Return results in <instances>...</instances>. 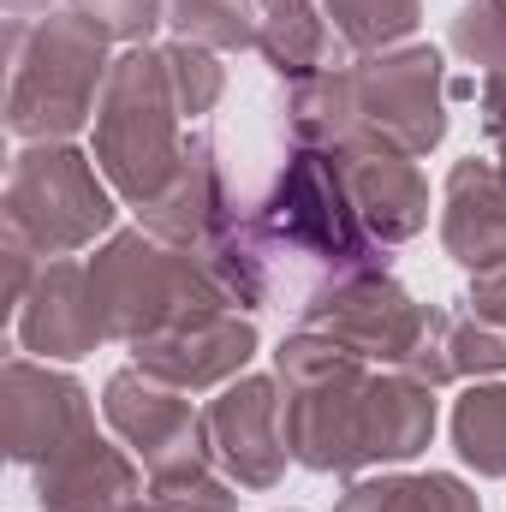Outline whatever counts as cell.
<instances>
[{
  "label": "cell",
  "instance_id": "cell-1",
  "mask_svg": "<svg viewBox=\"0 0 506 512\" xmlns=\"http://www.w3.org/2000/svg\"><path fill=\"white\" fill-rule=\"evenodd\" d=\"M203 262L239 310H262L280 292H298L304 304L358 274H381L387 245L352 203L346 161L292 143V155L268 173L251 203L239 197L227 233L203 251Z\"/></svg>",
  "mask_w": 506,
  "mask_h": 512
},
{
  "label": "cell",
  "instance_id": "cell-2",
  "mask_svg": "<svg viewBox=\"0 0 506 512\" xmlns=\"http://www.w3.org/2000/svg\"><path fill=\"white\" fill-rule=\"evenodd\" d=\"M376 376L340 340L298 328L274 352V382L286 387V447L304 471L358 477L376 465Z\"/></svg>",
  "mask_w": 506,
  "mask_h": 512
},
{
  "label": "cell",
  "instance_id": "cell-3",
  "mask_svg": "<svg viewBox=\"0 0 506 512\" xmlns=\"http://www.w3.org/2000/svg\"><path fill=\"white\" fill-rule=\"evenodd\" d=\"M108 36L78 12L6 18V131L24 143H72L108 90Z\"/></svg>",
  "mask_w": 506,
  "mask_h": 512
},
{
  "label": "cell",
  "instance_id": "cell-4",
  "mask_svg": "<svg viewBox=\"0 0 506 512\" xmlns=\"http://www.w3.org/2000/svg\"><path fill=\"white\" fill-rule=\"evenodd\" d=\"M90 286L102 298L108 316V340L143 346L155 334L191 328L203 316L233 310V298L221 292V280L209 274V262L197 251H179L143 227L108 233L90 256Z\"/></svg>",
  "mask_w": 506,
  "mask_h": 512
},
{
  "label": "cell",
  "instance_id": "cell-5",
  "mask_svg": "<svg viewBox=\"0 0 506 512\" xmlns=\"http://www.w3.org/2000/svg\"><path fill=\"white\" fill-rule=\"evenodd\" d=\"M102 179L126 197L131 209H149L185 155L179 131V102L167 84V54L161 48H126L108 72L102 108H96V143H90Z\"/></svg>",
  "mask_w": 506,
  "mask_h": 512
},
{
  "label": "cell",
  "instance_id": "cell-6",
  "mask_svg": "<svg viewBox=\"0 0 506 512\" xmlns=\"http://www.w3.org/2000/svg\"><path fill=\"white\" fill-rule=\"evenodd\" d=\"M298 328H316L328 340H340L346 352H358L364 364L405 370L435 393L453 382V358H447V334H453V310L441 304H417L387 268L358 274L346 286H328L316 298L298 304Z\"/></svg>",
  "mask_w": 506,
  "mask_h": 512
},
{
  "label": "cell",
  "instance_id": "cell-7",
  "mask_svg": "<svg viewBox=\"0 0 506 512\" xmlns=\"http://www.w3.org/2000/svg\"><path fill=\"white\" fill-rule=\"evenodd\" d=\"M6 233H18L36 256H72L114 233V185L96 155L72 143H30L6 173Z\"/></svg>",
  "mask_w": 506,
  "mask_h": 512
},
{
  "label": "cell",
  "instance_id": "cell-8",
  "mask_svg": "<svg viewBox=\"0 0 506 512\" xmlns=\"http://www.w3.org/2000/svg\"><path fill=\"white\" fill-rule=\"evenodd\" d=\"M358 66V108H364V131L370 149L387 155H429L447 137V60L429 42H399L387 54H364Z\"/></svg>",
  "mask_w": 506,
  "mask_h": 512
},
{
  "label": "cell",
  "instance_id": "cell-9",
  "mask_svg": "<svg viewBox=\"0 0 506 512\" xmlns=\"http://www.w3.org/2000/svg\"><path fill=\"white\" fill-rule=\"evenodd\" d=\"M102 411L114 423V435L143 459L149 483L161 477H185V471H209L215 465V441H209V417L191 405V393L155 382L149 370H114L102 387Z\"/></svg>",
  "mask_w": 506,
  "mask_h": 512
},
{
  "label": "cell",
  "instance_id": "cell-10",
  "mask_svg": "<svg viewBox=\"0 0 506 512\" xmlns=\"http://www.w3.org/2000/svg\"><path fill=\"white\" fill-rule=\"evenodd\" d=\"M90 429H96V411H90V393L78 376L30 364V358H6V370H0V447H6V459L48 465Z\"/></svg>",
  "mask_w": 506,
  "mask_h": 512
},
{
  "label": "cell",
  "instance_id": "cell-11",
  "mask_svg": "<svg viewBox=\"0 0 506 512\" xmlns=\"http://www.w3.org/2000/svg\"><path fill=\"white\" fill-rule=\"evenodd\" d=\"M209 441H215V465L239 483V489H274L286 477V399L274 376H239L209 399Z\"/></svg>",
  "mask_w": 506,
  "mask_h": 512
},
{
  "label": "cell",
  "instance_id": "cell-12",
  "mask_svg": "<svg viewBox=\"0 0 506 512\" xmlns=\"http://www.w3.org/2000/svg\"><path fill=\"white\" fill-rule=\"evenodd\" d=\"M12 334L24 352H36L42 364H78L108 340V316L102 298L90 286V262H42L30 298L12 316Z\"/></svg>",
  "mask_w": 506,
  "mask_h": 512
},
{
  "label": "cell",
  "instance_id": "cell-13",
  "mask_svg": "<svg viewBox=\"0 0 506 512\" xmlns=\"http://www.w3.org/2000/svg\"><path fill=\"white\" fill-rule=\"evenodd\" d=\"M233 209H239V191H233V179H227L221 143H215L209 131H185L179 173H173V185H167L149 209H137V227L155 233V239H167V245H179V251L203 256L221 233H227Z\"/></svg>",
  "mask_w": 506,
  "mask_h": 512
},
{
  "label": "cell",
  "instance_id": "cell-14",
  "mask_svg": "<svg viewBox=\"0 0 506 512\" xmlns=\"http://www.w3.org/2000/svg\"><path fill=\"white\" fill-rule=\"evenodd\" d=\"M251 358H256V328L245 316H233V310L203 316L191 328H173V334H155V340L131 346V364L137 370H149L155 382L179 387V393H209V387L239 382Z\"/></svg>",
  "mask_w": 506,
  "mask_h": 512
},
{
  "label": "cell",
  "instance_id": "cell-15",
  "mask_svg": "<svg viewBox=\"0 0 506 512\" xmlns=\"http://www.w3.org/2000/svg\"><path fill=\"white\" fill-rule=\"evenodd\" d=\"M441 245L471 274L506 268V173L495 155H465L447 167Z\"/></svg>",
  "mask_w": 506,
  "mask_h": 512
},
{
  "label": "cell",
  "instance_id": "cell-16",
  "mask_svg": "<svg viewBox=\"0 0 506 512\" xmlns=\"http://www.w3.org/2000/svg\"><path fill=\"white\" fill-rule=\"evenodd\" d=\"M149 501L126 447L102 441L96 429L78 435L60 459L36 465V507L42 512H137Z\"/></svg>",
  "mask_w": 506,
  "mask_h": 512
},
{
  "label": "cell",
  "instance_id": "cell-17",
  "mask_svg": "<svg viewBox=\"0 0 506 512\" xmlns=\"http://www.w3.org/2000/svg\"><path fill=\"white\" fill-rule=\"evenodd\" d=\"M280 126L304 149H328V155H364L370 131H364V108H358V66H334L316 78L286 84L280 96Z\"/></svg>",
  "mask_w": 506,
  "mask_h": 512
},
{
  "label": "cell",
  "instance_id": "cell-18",
  "mask_svg": "<svg viewBox=\"0 0 506 512\" xmlns=\"http://www.w3.org/2000/svg\"><path fill=\"white\" fill-rule=\"evenodd\" d=\"M346 161V185L352 203L364 215V227L381 245H405L429 227V185L417 173V161L387 155V149H364V155H340Z\"/></svg>",
  "mask_w": 506,
  "mask_h": 512
},
{
  "label": "cell",
  "instance_id": "cell-19",
  "mask_svg": "<svg viewBox=\"0 0 506 512\" xmlns=\"http://www.w3.org/2000/svg\"><path fill=\"white\" fill-rule=\"evenodd\" d=\"M340 36L328 24V12L316 6H292V12H268L262 18V36H256V54L268 60L274 78L298 84V78H316V72H334V66H352L340 60Z\"/></svg>",
  "mask_w": 506,
  "mask_h": 512
},
{
  "label": "cell",
  "instance_id": "cell-20",
  "mask_svg": "<svg viewBox=\"0 0 506 512\" xmlns=\"http://www.w3.org/2000/svg\"><path fill=\"white\" fill-rule=\"evenodd\" d=\"M334 512H483V501L453 471H393V477H358Z\"/></svg>",
  "mask_w": 506,
  "mask_h": 512
},
{
  "label": "cell",
  "instance_id": "cell-21",
  "mask_svg": "<svg viewBox=\"0 0 506 512\" xmlns=\"http://www.w3.org/2000/svg\"><path fill=\"white\" fill-rule=\"evenodd\" d=\"M453 453L477 477H506V382H471L453 405Z\"/></svg>",
  "mask_w": 506,
  "mask_h": 512
},
{
  "label": "cell",
  "instance_id": "cell-22",
  "mask_svg": "<svg viewBox=\"0 0 506 512\" xmlns=\"http://www.w3.org/2000/svg\"><path fill=\"white\" fill-rule=\"evenodd\" d=\"M334 36L346 42V54H387L399 48L417 24H423V0H322Z\"/></svg>",
  "mask_w": 506,
  "mask_h": 512
},
{
  "label": "cell",
  "instance_id": "cell-23",
  "mask_svg": "<svg viewBox=\"0 0 506 512\" xmlns=\"http://www.w3.org/2000/svg\"><path fill=\"white\" fill-rule=\"evenodd\" d=\"M167 24L179 42H197L215 54L256 48V36H262L256 0H167Z\"/></svg>",
  "mask_w": 506,
  "mask_h": 512
},
{
  "label": "cell",
  "instance_id": "cell-24",
  "mask_svg": "<svg viewBox=\"0 0 506 512\" xmlns=\"http://www.w3.org/2000/svg\"><path fill=\"white\" fill-rule=\"evenodd\" d=\"M447 42L465 66H477V78H506V0H465Z\"/></svg>",
  "mask_w": 506,
  "mask_h": 512
},
{
  "label": "cell",
  "instance_id": "cell-25",
  "mask_svg": "<svg viewBox=\"0 0 506 512\" xmlns=\"http://www.w3.org/2000/svg\"><path fill=\"white\" fill-rule=\"evenodd\" d=\"M167 84H173V102H179V120H203L215 114L221 90H227V66L215 60V48H197V42H167Z\"/></svg>",
  "mask_w": 506,
  "mask_h": 512
},
{
  "label": "cell",
  "instance_id": "cell-26",
  "mask_svg": "<svg viewBox=\"0 0 506 512\" xmlns=\"http://www.w3.org/2000/svg\"><path fill=\"white\" fill-rule=\"evenodd\" d=\"M447 358H453V382H489V376H506V328L489 322V316H477V310H453Z\"/></svg>",
  "mask_w": 506,
  "mask_h": 512
},
{
  "label": "cell",
  "instance_id": "cell-27",
  "mask_svg": "<svg viewBox=\"0 0 506 512\" xmlns=\"http://www.w3.org/2000/svg\"><path fill=\"white\" fill-rule=\"evenodd\" d=\"M149 507L155 512H233V477H215V471H185V477H161L149 483Z\"/></svg>",
  "mask_w": 506,
  "mask_h": 512
},
{
  "label": "cell",
  "instance_id": "cell-28",
  "mask_svg": "<svg viewBox=\"0 0 506 512\" xmlns=\"http://www.w3.org/2000/svg\"><path fill=\"white\" fill-rule=\"evenodd\" d=\"M108 42L143 48L155 36V24H167V0H72Z\"/></svg>",
  "mask_w": 506,
  "mask_h": 512
},
{
  "label": "cell",
  "instance_id": "cell-29",
  "mask_svg": "<svg viewBox=\"0 0 506 512\" xmlns=\"http://www.w3.org/2000/svg\"><path fill=\"white\" fill-rule=\"evenodd\" d=\"M477 126L506 173V78H477Z\"/></svg>",
  "mask_w": 506,
  "mask_h": 512
},
{
  "label": "cell",
  "instance_id": "cell-30",
  "mask_svg": "<svg viewBox=\"0 0 506 512\" xmlns=\"http://www.w3.org/2000/svg\"><path fill=\"white\" fill-rule=\"evenodd\" d=\"M465 304H471L477 316H489V322H501V328H506V268H489V274H477Z\"/></svg>",
  "mask_w": 506,
  "mask_h": 512
},
{
  "label": "cell",
  "instance_id": "cell-31",
  "mask_svg": "<svg viewBox=\"0 0 506 512\" xmlns=\"http://www.w3.org/2000/svg\"><path fill=\"white\" fill-rule=\"evenodd\" d=\"M30 12H48V0H6V18H30Z\"/></svg>",
  "mask_w": 506,
  "mask_h": 512
},
{
  "label": "cell",
  "instance_id": "cell-32",
  "mask_svg": "<svg viewBox=\"0 0 506 512\" xmlns=\"http://www.w3.org/2000/svg\"><path fill=\"white\" fill-rule=\"evenodd\" d=\"M256 6H268V12H292V6H310V0H256Z\"/></svg>",
  "mask_w": 506,
  "mask_h": 512
},
{
  "label": "cell",
  "instance_id": "cell-33",
  "mask_svg": "<svg viewBox=\"0 0 506 512\" xmlns=\"http://www.w3.org/2000/svg\"><path fill=\"white\" fill-rule=\"evenodd\" d=\"M137 512H155V507H149V501H143V507H137Z\"/></svg>",
  "mask_w": 506,
  "mask_h": 512
}]
</instances>
